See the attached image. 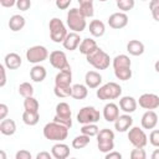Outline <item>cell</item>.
I'll return each instance as SVG.
<instances>
[{
  "mask_svg": "<svg viewBox=\"0 0 159 159\" xmlns=\"http://www.w3.org/2000/svg\"><path fill=\"white\" fill-rule=\"evenodd\" d=\"M68 127L61 124V123H57L55 120L45 124L43 127V137L48 140H52V142H63L67 135H68Z\"/></svg>",
  "mask_w": 159,
  "mask_h": 159,
  "instance_id": "cell-1",
  "label": "cell"
},
{
  "mask_svg": "<svg viewBox=\"0 0 159 159\" xmlns=\"http://www.w3.org/2000/svg\"><path fill=\"white\" fill-rule=\"evenodd\" d=\"M66 22H67V26L70 27V30H72L75 32H82L87 27L86 17L82 15L80 9H77V7H72L68 10L67 16H66Z\"/></svg>",
  "mask_w": 159,
  "mask_h": 159,
  "instance_id": "cell-2",
  "label": "cell"
},
{
  "mask_svg": "<svg viewBox=\"0 0 159 159\" xmlns=\"http://www.w3.org/2000/svg\"><path fill=\"white\" fill-rule=\"evenodd\" d=\"M87 62L93 66L96 70H107L111 65V57L109 55L103 51L101 47H97L93 52L86 56Z\"/></svg>",
  "mask_w": 159,
  "mask_h": 159,
  "instance_id": "cell-3",
  "label": "cell"
},
{
  "mask_svg": "<svg viewBox=\"0 0 159 159\" xmlns=\"http://www.w3.org/2000/svg\"><path fill=\"white\" fill-rule=\"evenodd\" d=\"M96 94L101 101L117 99L122 96V87L117 82H107L103 86L98 87Z\"/></svg>",
  "mask_w": 159,
  "mask_h": 159,
  "instance_id": "cell-4",
  "label": "cell"
},
{
  "mask_svg": "<svg viewBox=\"0 0 159 159\" xmlns=\"http://www.w3.org/2000/svg\"><path fill=\"white\" fill-rule=\"evenodd\" d=\"M97 147L102 153H108L114 149V133L108 128H103L97 134Z\"/></svg>",
  "mask_w": 159,
  "mask_h": 159,
  "instance_id": "cell-5",
  "label": "cell"
},
{
  "mask_svg": "<svg viewBox=\"0 0 159 159\" xmlns=\"http://www.w3.org/2000/svg\"><path fill=\"white\" fill-rule=\"evenodd\" d=\"M48 30H50V37H51V40L53 42H56V43L63 42L65 37L68 34L65 24L58 17H52L50 20V22H48Z\"/></svg>",
  "mask_w": 159,
  "mask_h": 159,
  "instance_id": "cell-6",
  "label": "cell"
},
{
  "mask_svg": "<svg viewBox=\"0 0 159 159\" xmlns=\"http://www.w3.org/2000/svg\"><path fill=\"white\" fill-rule=\"evenodd\" d=\"M72 111L67 102H60L56 106V114L53 117V120L57 123H61L68 128L72 127Z\"/></svg>",
  "mask_w": 159,
  "mask_h": 159,
  "instance_id": "cell-7",
  "label": "cell"
},
{
  "mask_svg": "<svg viewBox=\"0 0 159 159\" xmlns=\"http://www.w3.org/2000/svg\"><path fill=\"white\" fill-rule=\"evenodd\" d=\"M101 119V113L98 109H96L92 106H86L80 109L77 113V122L81 124H88V123H97Z\"/></svg>",
  "mask_w": 159,
  "mask_h": 159,
  "instance_id": "cell-8",
  "label": "cell"
},
{
  "mask_svg": "<svg viewBox=\"0 0 159 159\" xmlns=\"http://www.w3.org/2000/svg\"><path fill=\"white\" fill-rule=\"evenodd\" d=\"M48 58V50L42 45H35L26 51V60L30 63L37 65Z\"/></svg>",
  "mask_w": 159,
  "mask_h": 159,
  "instance_id": "cell-9",
  "label": "cell"
},
{
  "mask_svg": "<svg viewBox=\"0 0 159 159\" xmlns=\"http://www.w3.org/2000/svg\"><path fill=\"white\" fill-rule=\"evenodd\" d=\"M129 143L134 148H144L148 144V137L145 132L139 127H130L128 130Z\"/></svg>",
  "mask_w": 159,
  "mask_h": 159,
  "instance_id": "cell-10",
  "label": "cell"
},
{
  "mask_svg": "<svg viewBox=\"0 0 159 159\" xmlns=\"http://www.w3.org/2000/svg\"><path fill=\"white\" fill-rule=\"evenodd\" d=\"M50 63L52 67H55L56 70H70L71 66L67 61V56L63 51H60V50H55L50 53Z\"/></svg>",
  "mask_w": 159,
  "mask_h": 159,
  "instance_id": "cell-11",
  "label": "cell"
},
{
  "mask_svg": "<svg viewBox=\"0 0 159 159\" xmlns=\"http://www.w3.org/2000/svg\"><path fill=\"white\" fill-rule=\"evenodd\" d=\"M138 104L144 109H157L159 107V96L154 93H143L138 99Z\"/></svg>",
  "mask_w": 159,
  "mask_h": 159,
  "instance_id": "cell-12",
  "label": "cell"
},
{
  "mask_svg": "<svg viewBox=\"0 0 159 159\" xmlns=\"http://www.w3.org/2000/svg\"><path fill=\"white\" fill-rule=\"evenodd\" d=\"M128 16L125 12L120 11V12H114L109 17H108V25L109 27L112 29H116V30H119V29H123L128 25Z\"/></svg>",
  "mask_w": 159,
  "mask_h": 159,
  "instance_id": "cell-13",
  "label": "cell"
},
{
  "mask_svg": "<svg viewBox=\"0 0 159 159\" xmlns=\"http://www.w3.org/2000/svg\"><path fill=\"white\" fill-rule=\"evenodd\" d=\"M133 124V118L129 113H124L122 116H118V118L114 120V129L117 132L124 133L127 130H129V128Z\"/></svg>",
  "mask_w": 159,
  "mask_h": 159,
  "instance_id": "cell-14",
  "label": "cell"
},
{
  "mask_svg": "<svg viewBox=\"0 0 159 159\" xmlns=\"http://www.w3.org/2000/svg\"><path fill=\"white\" fill-rule=\"evenodd\" d=\"M140 124H142V128L144 129H154L158 124V114L153 109H148L142 116Z\"/></svg>",
  "mask_w": 159,
  "mask_h": 159,
  "instance_id": "cell-15",
  "label": "cell"
},
{
  "mask_svg": "<svg viewBox=\"0 0 159 159\" xmlns=\"http://www.w3.org/2000/svg\"><path fill=\"white\" fill-rule=\"evenodd\" d=\"M81 41H82V39L80 37L78 32L71 31V32H68L67 36L65 37L62 45H63V47H65L66 50H68V51H75V50L78 48Z\"/></svg>",
  "mask_w": 159,
  "mask_h": 159,
  "instance_id": "cell-16",
  "label": "cell"
},
{
  "mask_svg": "<svg viewBox=\"0 0 159 159\" xmlns=\"http://www.w3.org/2000/svg\"><path fill=\"white\" fill-rule=\"evenodd\" d=\"M71 83H72V71H71V68L60 71L55 77V86H57V87H70Z\"/></svg>",
  "mask_w": 159,
  "mask_h": 159,
  "instance_id": "cell-17",
  "label": "cell"
},
{
  "mask_svg": "<svg viewBox=\"0 0 159 159\" xmlns=\"http://www.w3.org/2000/svg\"><path fill=\"white\" fill-rule=\"evenodd\" d=\"M137 106H138V102L135 101L134 97L132 96H123L120 99H119V108L124 112V113H133L135 112L137 109Z\"/></svg>",
  "mask_w": 159,
  "mask_h": 159,
  "instance_id": "cell-18",
  "label": "cell"
},
{
  "mask_svg": "<svg viewBox=\"0 0 159 159\" xmlns=\"http://www.w3.org/2000/svg\"><path fill=\"white\" fill-rule=\"evenodd\" d=\"M118 116H119V107L116 103L109 102L103 107V118L107 122L114 123V120L118 118Z\"/></svg>",
  "mask_w": 159,
  "mask_h": 159,
  "instance_id": "cell-19",
  "label": "cell"
},
{
  "mask_svg": "<svg viewBox=\"0 0 159 159\" xmlns=\"http://www.w3.org/2000/svg\"><path fill=\"white\" fill-rule=\"evenodd\" d=\"M51 153L55 159H66L70 157V147L65 143H56L51 148Z\"/></svg>",
  "mask_w": 159,
  "mask_h": 159,
  "instance_id": "cell-20",
  "label": "cell"
},
{
  "mask_svg": "<svg viewBox=\"0 0 159 159\" xmlns=\"http://www.w3.org/2000/svg\"><path fill=\"white\" fill-rule=\"evenodd\" d=\"M84 82L88 88H98L102 83V76L97 71H88L84 75Z\"/></svg>",
  "mask_w": 159,
  "mask_h": 159,
  "instance_id": "cell-21",
  "label": "cell"
},
{
  "mask_svg": "<svg viewBox=\"0 0 159 159\" xmlns=\"http://www.w3.org/2000/svg\"><path fill=\"white\" fill-rule=\"evenodd\" d=\"M21 63H22V60L20 55H17L16 52H10L4 57V65L6 66L7 70H17L21 66Z\"/></svg>",
  "mask_w": 159,
  "mask_h": 159,
  "instance_id": "cell-22",
  "label": "cell"
},
{
  "mask_svg": "<svg viewBox=\"0 0 159 159\" xmlns=\"http://www.w3.org/2000/svg\"><path fill=\"white\" fill-rule=\"evenodd\" d=\"M97 47H98L97 42H96L93 39L87 37V39H83V40L81 41V43H80V46H78V50H80V52H81L82 55L87 56V55H89L91 52H93Z\"/></svg>",
  "mask_w": 159,
  "mask_h": 159,
  "instance_id": "cell-23",
  "label": "cell"
},
{
  "mask_svg": "<svg viewBox=\"0 0 159 159\" xmlns=\"http://www.w3.org/2000/svg\"><path fill=\"white\" fill-rule=\"evenodd\" d=\"M46 76H47V71H46V68L43 67V66H41V65H35L31 70H30V77H31V80L34 81V82H42L45 78H46Z\"/></svg>",
  "mask_w": 159,
  "mask_h": 159,
  "instance_id": "cell-24",
  "label": "cell"
},
{
  "mask_svg": "<svg viewBox=\"0 0 159 159\" xmlns=\"http://www.w3.org/2000/svg\"><path fill=\"white\" fill-rule=\"evenodd\" d=\"M88 30H89V34L93 37H101L106 32V26L101 20H92L89 22Z\"/></svg>",
  "mask_w": 159,
  "mask_h": 159,
  "instance_id": "cell-25",
  "label": "cell"
},
{
  "mask_svg": "<svg viewBox=\"0 0 159 159\" xmlns=\"http://www.w3.org/2000/svg\"><path fill=\"white\" fill-rule=\"evenodd\" d=\"M144 43L139 40H130L127 43V51L132 56H140L144 53Z\"/></svg>",
  "mask_w": 159,
  "mask_h": 159,
  "instance_id": "cell-26",
  "label": "cell"
},
{
  "mask_svg": "<svg viewBox=\"0 0 159 159\" xmlns=\"http://www.w3.org/2000/svg\"><path fill=\"white\" fill-rule=\"evenodd\" d=\"M25 24H26L25 17H24L22 15H19V14L12 15V16L10 17V20H9V27H10V30L14 31V32H17V31L22 30V29L25 27Z\"/></svg>",
  "mask_w": 159,
  "mask_h": 159,
  "instance_id": "cell-27",
  "label": "cell"
},
{
  "mask_svg": "<svg viewBox=\"0 0 159 159\" xmlns=\"http://www.w3.org/2000/svg\"><path fill=\"white\" fill-rule=\"evenodd\" d=\"M0 132L4 135H12L16 132V123L14 119L5 118L0 122Z\"/></svg>",
  "mask_w": 159,
  "mask_h": 159,
  "instance_id": "cell-28",
  "label": "cell"
},
{
  "mask_svg": "<svg viewBox=\"0 0 159 159\" xmlns=\"http://www.w3.org/2000/svg\"><path fill=\"white\" fill-rule=\"evenodd\" d=\"M87 96H88V87L87 86L81 84V83H76L72 86V94H71L72 98L81 101V99H84Z\"/></svg>",
  "mask_w": 159,
  "mask_h": 159,
  "instance_id": "cell-29",
  "label": "cell"
},
{
  "mask_svg": "<svg viewBox=\"0 0 159 159\" xmlns=\"http://www.w3.org/2000/svg\"><path fill=\"white\" fill-rule=\"evenodd\" d=\"M112 65H113L114 70H117V68H125V67H130L132 66V61H130V58L127 55H117L113 58Z\"/></svg>",
  "mask_w": 159,
  "mask_h": 159,
  "instance_id": "cell-30",
  "label": "cell"
},
{
  "mask_svg": "<svg viewBox=\"0 0 159 159\" xmlns=\"http://www.w3.org/2000/svg\"><path fill=\"white\" fill-rule=\"evenodd\" d=\"M40 120V114L39 112H30V111H24L22 113V122L26 125H36Z\"/></svg>",
  "mask_w": 159,
  "mask_h": 159,
  "instance_id": "cell-31",
  "label": "cell"
},
{
  "mask_svg": "<svg viewBox=\"0 0 159 159\" xmlns=\"http://www.w3.org/2000/svg\"><path fill=\"white\" fill-rule=\"evenodd\" d=\"M89 138L91 137L81 133L80 135H77V137H75L72 139V148H75V149H83V148H86L89 144V142H91Z\"/></svg>",
  "mask_w": 159,
  "mask_h": 159,
  "instance_id": "cell-32",
  "label": "cell"
},
{
  "mask_svg": "<svg viewBox=\"0 0 159 159\" xmlns=\"http://www.w3.org/2000/svg\"><path fill=\"white\" fill-rule=\"evenodd\" d=\"M24 108L25 111H30V112H39V108H40L39 101L34 96L26 97L24 101Z\"/></svg>",
  "mask_w": 159,
  "mask_h": 159,
  "instance_id": "cell-33",
  "label": "cell"
},
{
  "mask_svg": "<svg viewBox=\"0 0 159 159\" xmlns=\"http://www.w3.org/2000/svg\"><path fill=\"white\" fill-rule=\"evenodd\" d=\"M17 91H19V94L22 96L24 98L34 96V87H32V84L29 83V82H22V83H20Z\"/></svg>",
  "mask_w": 159,
  "mask_h": 159,
  "instance_id": "cell-34",
  "label": "cell"
},
{
  "mask_svg": "<svg viewBox=\"0 0 159 159\" xmlns=\"http://www.w3.org/2000/svg\"><path fill=\"white\" fill-rule=\"evenodd\" d=\"M99 132V128L96 125V123H88V124H82L81 127V133L86 134L88 137H96Z\"/></svg>",
  "mask_w": 159,
  "mask_h": 159,
  "instance_id": "cell-35",
  "label": "cell"
},
{
  "mask_svg": "<svg viewBox=\"0 0 159 159\" xmlns=\"http://www.w3.org/2000/svg\"><path fill=\"white\" fill-rule=\"evenodd\" d=\"M114 76L120 81H128L132 77V70H130V67L117 68V70H114Z\"/></svg>",
  "mask_w": 159,
  "mask_h": 159,
  "instance_id": "cell-36",
  "label": "cell"
},
{
  "mask_svg": "<svg viewBox=\"0 0 159 159\" xmlns=\"http://www.w3.org/2000/svg\"><path fill=\"white\" fill-rule=\"evenodd\" d=\"M53 93L58 98L71 97V94H72V86H70V87H57V86H55Z\"/></svg>",
  "mask_w": 159,
  "mask_h": 159,
  "instance_id": "cell-37",
  "label": "cell"
},
{
  "mask_svg": "<svg viewBox=\"0 0 159 159\" xmlns=\"http://www.w3.org/2000/svg\"><path fill=\"white\" fill-rule=\"evenodd\" d=\"M135 5V1L134 0H118L117 1V6L119 10H122L123 12H127L129 10H132Z\"/></svg>",
  "mask_w": 159,
  "mask_h": 159,
  "instance_id": "cell-38",
  "label": "cell"
},
{
  "mask_svg": "<svg viewBox=\"0 0 159 159\" xmlns=\"http://www.w3.org/2000/svg\"><path fill=\"white\" fill-rule=\"evenodd\" d=\"M149 10L152 12L153 19L159 22V0H150V2H149Z\"/></svg>",
  "mask_w": 159,
  "mask_h": 159,
  "instance_id": "cell-39",
  "label": "cell"
},
{
  "mask_svg": "<svg viewBox=\"0 0 159 159\" xmlns=\"http://www.w3.org/2000/svg\"><path fill=\"white\" fill-rule=\"evenodd\" d=\"M80 11L82 12V15L87 19V17H92L94 14V9H93V4H86V5H80Z\"/></svg>",
  "mask_w": 159,
  "mask_h": 159,
  "instance_id": "cell-40",
  "label": "cell"
},
{
  "mask_svg": "<svg viewBox=\"0 0 159 159\" xmlns=\"http://www.w3.org/2000/svg\"><path fill=\"white\" fill-rule=\"evenodd\" d=\"M130 158L132 159H145L147 158V153L143 148H134L130 152Z\"/></svg>",
  "mask_w": 159,
  "mask_h": 159,
  "instance_id": "cell-41",
  "label": "cell"
},
{
  "mask_svg": "<svg viewBox=\"0 0 159 159\" xmlns=\"http://www.w3.org/2000/svg\"><path fill=\"white\" fill-rule=\"evenodd\" d=\"M149 143L153 145V147H157L159 148V129H153L149 134Z\"/></svg>",
  "mask_w": 159,
  "mask_h": 159,
  "instance_id": "cell-42",
  "label": "cell"
},
{
  "mask_svg": "<svg viewBox=\"0 0 159 159\" xmlns=\"http://www.w3.org/2000/svg\"><path fill=\"white\" fill-rule=\"evenodd\" d=\"M16 7L20 11H27L31 7V0H17L16 1Z\"/></svg>",
  "mask_w": 159,
  "mask_h": 159,
  "instance_id": "cell-43",
  "label": "cell"
},
{
  "mask_svg": "<svg viewBox=\"0 0 159 159\" xmlns=\"http://www.w3.org/2000/svg\"><path fill=\"white\" fill-rule=\"evenodd\" d=\"M31 158H32L31 153L26 149H21L15 154V159H31Z\"/></svg>",
  "mask_w": 159,
  "mask_h": 159,
  "instance_id": "cell-44",
  "label": "cell"
},
{
  "mask_svg": "<svg viewBox=\"0 0 159 159\" xmlns=\"http://www.w3.org/2000/svg\"><path fill=\"white\" fill-rule=\"evenodd\" d=\"M71 1H72V0H55L56 6H57L60 10H66V9L70 6Z\"/></svg>",
  "mask_w": 159,
  "mask_h": 159,
  "instance_id": "cell-45",
  "label": "cell"
},
{
  "mask_svg": "<svg viewBox=\"0 0 159 159\" xmlns=\"http://www.w3.org/2000/svg\"><path fill=\"white\" fill-rule=\"evenodd\" d=\"M0 73H1L0 87H4L6 84V66L5 65H0Z\"/></svg>",
  "mask_w": 159,
  "mask_h": 159,
  "instance_id": "cell-46",
  "label": "cell"
},
{
  "mask_svg": "<svg viewBox=\"0 0 159 159\" xmlns=\"http://www.w3.org/2000/svg\"><path fill=\"white\" fill-rule=\"evenodd\" d=\"M106 159H122V154L119 152H116V150H111L108 153H106L104 155Z\"/></svg>",
  "mask_w": 159,
  "mask_h": 159,
  "instance_id": "cell-47",
  "label": "cell"
},
{
  "mask_svg": "<svg viewBox=\"0 0 159 159\" xmlns=\"http://www.w3.org/2000/svg\"><path fill=\"white\" fill-rule=\"evenodd\" d=\"M7 113H9L7 106H6L5 103H1V104H0V119H1V120L5 119L6 116H7Z\"/></svg>",
  "mask_w": 159,
  "mask_h": 159,
  "instance_id": "cell-48",
  "label": "cell"
},
{
  "mask_svg": "<svg viewBox=\"0 0 159 159\" xmlns=\"http://www.w3.org/2000/svg\"><path fill=\"white\" fill-rule=\"evenodd\" d=\"M53 158L52 153H48V152H40L37 155H36V159H51Z\"/></svg>",
  "mask_w": 159,
  "mask_h": 159,
  "instance_id": "cell-49",
  "label": "cell"
},
{
  "mask_svg": "<svg viewBox=\"0 0 159 159\" xmlns=\"http://www.w3.org/2000/svg\"><path fill=\"white\" fill-rule=\"evenodd\" d=\"M16 1L17 0H0V4L4 7H12L14 5H16Z\"/></svg>",
  "mask_w": 159,
  "mask_h": 159,
  "instance_id": "cell-50",
  "label": "cell"
},
{
  "mask_svg": "<svg viewBox=\"0 0 159 159\" xmlns=\"http://www.w3.org/2000/svg\"><path fill=\"white\" fill-rule=\"evenodd\" d=\"M152 159H159V149H155L152 153Z\"/></svg>",
  "mask_w": 159,
  "mask_h": 159,
  "instance_id": "cell-51",
  "label": "cell"
},
{
  "mask_svg": "<svg viewBox=\"0 0 159 159\" xmlns=\"http://www.w3.org/2000/svg\"><path fill=\"white\" fill-rule=\"evenodd\" d=\"M80 5H86V4H93V0H77Z\"/></svg>",
  "mask_w": 159,
  "mask_h": 159,
  "instance_id": "cell-52",
  "label": "cell"
},
{
  "mask_svg": "<svg viewBox=\"0 0 159 159\" xmlns=\"http://www.w3.org/2000/svg\"><path fill=\"white\" fill-rule=\"evenodd\" d=\"M154 70H155V71L159 73V60H158V61L154 63Z\"/></svg>",
  "mask_w": 159,
  "mask_h": 159,
  "instance_id": "cell-53",
  "label": "cell"
},
{
  "mask_svg": "<svg viewBox=\"0 0 159 159\" xmlns=\"http://www.w3.org/2000/svg\"><path fill=\"white\" fill-rule=\"evenodd\" d=\"M0 159H6V155H5V153L2 150H0Z\"/></svg>",
  "mask_w": 159,
  "mask_h": 159,
  "instance_id": "cell-54",
  "label": "cell"
},
{
  "mask_svg": "<svg viewBox=\"0 0 159 159\" xmlns=\"http://www.w3.org/2000/svg\"><path fill=\"white\" fill-rule=\"evenodd\" d=\"M98 1H101V2H104V1H107V0H98Z\"/></svg>",
  "mask_w": 159,
  "mask_h": 159,
  "instance_id": "cell-55",
  "label": "cell"
},
{
  "mask_svg": "<svg viewBox=\"0 0 159 159\" xmlns=\"http://www.w3.org/2000/svg\"><path fill=\"white\" fill-rule=\"evenodd\" d=\"M140 1H147V0H140Z\"/></svg>",
  "mask_w": 159,
  "mask_h": 159,
  "instance_id": "cell-56",
  "label": "cell"
},
{
  "mask_svg": "<svg viewBox=\"0 0 159 159\" xmlns=\"http://www.w3.org/2000/svg\"><path fill=\"white\" fill-rule=\"evenodd\" d=\"M47 1H51V0H47Z\"/></svg>",
  "mask_w": 159,
  "mask_h": 159,
  "instance_id": "cell-57",
  "label": "cell"
},
{
  "mask_svg": "<svg viewBox=\"0 0 159 159\" xmlns=\"http://www.w3.org/2000/svg\"><path fill=\"white\" fill-rule=\"evenodd\" d=\"M116 1H118V0H116Z\"/></svg>",
  "mask_w": 159,
  "mask_h": 159,
  "instance_id": "cell-58",
  "label": "cell"
}]
</instances>
